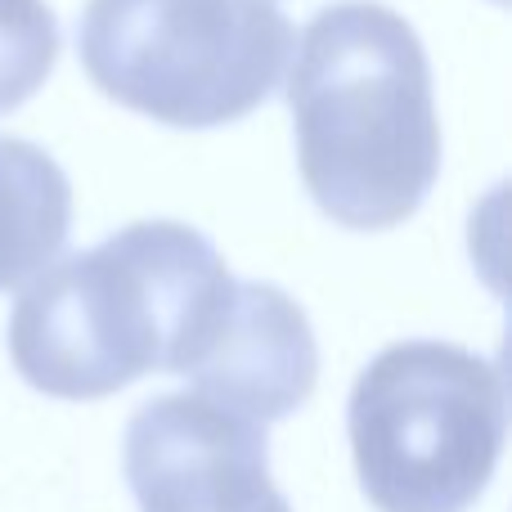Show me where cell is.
Segmentation results:
<instances>
[{
    "mask_svg": "<svg viewBox=\"0 0 512 512\" xmlns=\"http://www.w3.org/2000/svg\"><path fill=\"white\" fill-rule=\"evenodd\" d=\"M230 265L185 221H135L41 270L9 310V360L27 387L99 400L144 373H185L212 333Z\"/></svg>",
    "mask_w": 512,
    "mask_h": 512,
    "instance_id": "1",
    "label": "cell"
},
{
    "mask_svg": "<svg viewBox=\"0 0 512 512\" xmlns=\"http://www.w3.org/2000/svg\"><path fill=\"white\" fill-rule=\"evenodd\" d=\"M288 113L301 185L346 230L405 225L441 176L432 63L405 14L337 0L292 45Z\"/></svg>",
    "mask_w": 512,
    "mask_h": 512,
    "instance_id": "2",
    "label": "cell"
},
{
    "mask_svg": "<svg viewBox=\"0 0 512 512\" xmlns=\"http://www.w3.org/2000/svg\"><path fill=\"white\" fill-rule=\"evenodd\" d=\"M346 432L378 512H468L504 454V369L454 342H391L355 378Z\"/></svg>",
    "mask_w": 512,
    "mask_h": 512,
    "instance_id": "3",
    "label": "cell"
},
{
    "mask_svg": "<svg viewBox=\"0 0 512 512\" xmlns=\"http://www.w3.org/2000/svg\"><path fill=\"white\" fill-rule=\"evenodd\" d=\"M288 14L274 0H86L77 54L122 108L212 131L274 95L292 63Z\"/></svg>",
    "mask_w": 512,
    "mask_h": 512,
    "instance_id": "4",
    "label": "cell"
},
{
    "mask_svg": "<svg viewBox=\"0 0 512 512\" xmlns=\"http://www.w3.org/2000/svg\"><path fill=\"white\" fill-rule=\"evenodd\" d=\"M122 468L140 512H292L270 481L265 427L194 391L135 409Z\"/></svg>",
    "mask_w": 512,
    "mask_h": 512,
    "instance_id": "5",
    "label": "cell"
},
{
    "mask_svg": "<svg viewBox=\"0 0 512 512\" xmlns=\"http://www.w3.org/2000/svg\"><path fill=\"white\" fill-rule=\"evenodd\" d=\"M180 378L194 396L265 427L310 400L319 382V346L306 310L265 279H234L212 333Z\"/></svg>",
    "mask_w": 512,
    "mask_h": 512,
    "instance_id": "6",
    "label": "cell"
},
{
    "mask_svg": "<svg viewBox=\"0 0 512 512\" xmlns=\"http://www.w3.org/2000/svg\"><path fill=\"white\" fill-rule=\"evenodd\" d=\"M72 230L68 171L32 140L0 135V292L32 283Z\"/></svg>",
    "mask_w": 512,
    "mask_h": 512,
    "instance_id": "7",
    "label": "cell"
},
{
    "mask_svg": "<svg viewBox=\"0 0 512 512\" xmlns=\"http://www.w3.org/2000/svg\"><path fill=\"white\" fill-rule=\"evenodd\" d=\"M59 63V18L45 0H0V117L23 108Z\"/></svg>",
    "mask_w": 512,
    "mask_h": 512,
    "instance_id": "8",
    "label": "cell"
}]
</instances>
